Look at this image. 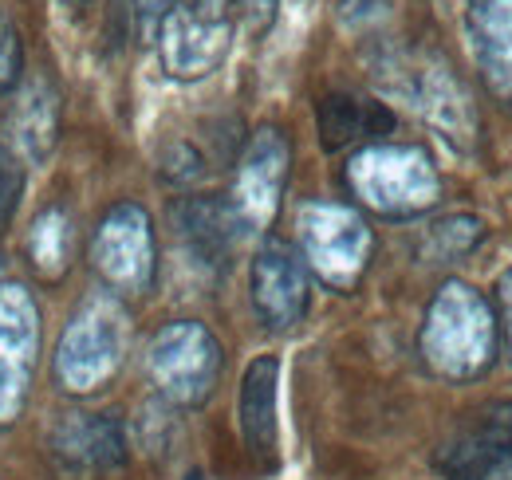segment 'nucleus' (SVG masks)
Listing matches in <instances>:
<instances>
[{
  "label": "nucleus",
  "instance_id": "nucleus-3",
  "mask_svg": "<svg viewBox=\"0 0 512 480\" xmlns=\"http://www.w3.org/2000/svg\"><path fill=\"white\" fill-rule=\"evenodd\" d=\"M351 193L379 217H418L438 205L442 178L422 146L375 142L347 162Z\"/></svg>",
  "mask_w": 512,
  "mask_h": 480
},
{
  "label": "nucleus",
  "instance_id": "nucleus-2",
  "mask_svg": "<svg viewBox=\"0 0 512 480\" xmlns=\"http://www.w3.org/2000/svg\"><path fill=\"white\" fill-rule=\"evenodd\" d=\"M130 347V315L119 296L107 288L87 296L71 311L64 335L56 343V382L67 394H95L103 390L119 366L127 362Z\"/></svg>",
  "mask_w": 512,
  "mask_h": 480
},
{
  "label": "nucleus",
  "instance_id": "nucleus-12",
  "mask_svg": "<svg viewBox=\"0 0 512 480\" xmlns=\"http://www.w3.org/2000/svg\"><path fill=\"white\" fill-rule=\"evenodd\" d=\"M158 44L166 75L178 83H197L225 63L233 48V20L170 4V12L158 24Z\"/></svg>",
  "mask_w": 512,
  "mask_h": 480
},
{
  "label": "nucleus",
  "instance_id": "nucleus-26",
  "mask_svg": "<svg viewBox=\"0 0 512 480\" xmlns=\"http://www.w3.org/2000/svg\"><path fill=\"white\" fill-rule=\"evenodd\" d=\"M186 480H205V477H201V473H190V477H186Z\"/></svg>",
  "mask_w": 512,
  "mask_h": 480
},
{
  "label": "nucleus",
  "instance_id": "nucleus-14",
  "mask_svg": "<svg viewBox=\"0 0 512 480\" xmlns=\"http://www.w3.org/2000/svg\"><path fill=\"white\" fill-rule=\"evenodd\" d=\"M276 402H280V359L276 355H260V359L245 366L241 394H237L241 441H245L249 457L260 461V465H276V449H280Z\"/></svg>",
  "mask_w": 512,
  "mask_h": 480
},
{
  "label": "nucleus",
  "instance_id": "nucleus-9",
  "mask_svg": "<svg viewBox=\"0 0 512 480\" xmlns=\"http://www.w3.org/2000/svg\"><path fill=\"white\" fill-rule=\"evenodd\" d=\"M434 469L446 480H493L512 469V398L477 406L453 425Z\"/></svg>",
  "mask_w": 512,
  "mask_h": 480
},
{
  "label": "nucleus",
  "instance_id": "nucleus-5",
  "mask_svg": "<svg viewBox=\"0 0 512 480\" xmlns=\"http://www.w3.org/2000/svg\"><path fill=\"white\" fill-rule=\"evenodd\" d=\"M221 366L225 355L217 335L197 319H174L158 327L146 347V374L154 390L178 410H197L217 390Z\"/></svg>",
  "mask_w": 512,
  "mask_h": 480
},
{
  "label": "nucleus",
  "instance_id": "nucleus-6",
  "mask_svg": "<svg viewBox=\"0 0 512 480\" xmlns=\"http://www.w3.org/2000/svg\"><path fill=\"white\" fill-rule=\"evenodd\" d=\"M91 268L111 296H146L158 272L154 221L142 205L119 201L91 233Z\"/></svg>",
  "mask_w": 512,
  "mask_h": 480
},
{
  "label": "nucleus",
  "instance_id": "nucleus-18",
  "mask_svg": "<svg viewBox=\"0 0 512 480\" xmlns=\"http://www.w3.org/2000/svg\"><path fill=\"white\" fill-rule=\"evenodd\" d=\"M174 221H178V237L186 244V252L197 264H209V268L225 264L237 237H245L237 217H233V209H229V201H213V197L182 201L174 209Z\"/></svg>",
  "mask_w": 512,
  "mask_h": 480
},
{
  "label": "nucleus",
  "instance_id": "nucleus-22",
  "mask_svg": "<svg viewBox=\"0 0 512 480\" xmlns=\"http://www.w3.org/2000/svg\"><path fill=\"white\" fill-rule=\"evenodd\" d=\"M20 63H24V52H20V36L8 20H0V99H8L16 91V79H20Z\"/></svg>",
  "mask_w": 512,
  "mask_h": 480
},
{
  "label": "nucleus",
  "instance_id": "nucleus-13",
  "mask_svg": "<svg viewBox=\"0 0 512 480\" xmlns=\"http://www.w3.org/2000/svg\"><path fill=\"white\" fill-rule=\"evenodd\" d=\"M52 457L71 477L115 473L127 465V429L119 414H64L52 429Z\"/></svg>",
  "mask_w": 512,
  "mask_h": 480
},
{
  "label": "nucleus",
  "instance_id": "nucleus-16",
  "mask_svg": "<svg viewBox=\"0 0 512 480\" xmlns=\"http://www.w3.org/2000/svg\"><path fill=\"white\" fill-rule=\"evenodd\" d=\"M8 134L12 150L24 162H48L60 142V91L48 75H32L12 91L8 107Z\"/></svg>",
  "mask_w": 512,
  "mask_h": 480
},
{
  "label": "nucleus",
  "instance_id": "nucleus-24",
  "mask_svg": "<svg viewBox=\"0 0 512 480\" xmlns=\"http://www.w3.org/2000/svg\"><path fill=\"white\" fill-rule=\"evenodd\" d=\"M497 307H501L497 331H501V339H505V351H509V362H512V268L497 280Z\"/></svg>",
  "mask_w": 512,
  "mask_h": 480
},
{
  "label": "nucleus",
  "instance_id": "nucleus-19",
  "mask_svg": "<svg viewBox=\"0 0 512 480\" xmlns=\"http://www.w3.org/2000/svg\"><path fill=\"white\" fill-rule=\"evenodd\" d=\"M71 244H75V221L67 213V205H48L36 213L32 229H28V264L36 268V276L44 284H60L71 268Z\"/></svg>",
  "mask_w": 512,
  "mask_h": 480
},
{
  "label": "nucleus",
  "instance_id": "nucleus-4",
  "mask_svg": "<svg viewBox=\"0 0 512 480\" xmlns=\"http://www.w3.org/2000/svg\"><path fill=\"white\" fill-rule=\"evenodd\" d=\"M296 244L308 272H316L331 292H351L371 264L375 233L363 213L343 201H304L296 213Z\"/></svg>",
  "mask_w": 512,
  "mask_h": 480
},
{
  "label": "nucleus",
  "instance_id": "nucleus-1",
  "mask_svg": "<svg viewBox=\"0 0 512 480\" xmlns=\"http://www.w3.org/2000/svg\"><path fill=\"white\" fill-rule=\"evenodd\" d=\"M497 315L465 280H446L426 307L418 351L446 382H473L497 359Z\"/></svg>",
  "mask_w": 512,
  "mask_h": 480
},
{
  "label": "nucleus",
  "instance_id": "nucleus-20",
  "mask_svg": "<svg viewBox=\"0 0 512 480\" xmlns=\"http://www.w3.org/2000/svg\"><path fill=\"white\" fill-rule=\"evenodd\" d=\"M481 240H485V225H481L477 217L457 213V217L438 221V225L426 233V240H422V256L434 260V264H457V260H465Z\"/></svg>",
  "mask_w": 512,
  "mask_h": 480
},
{
  "label": "nucleus",
  "instance_id": "nucleus-7",
  "mask_svg": "<svg viewBox=\"0 0 512 480\" xmlns=\"http://www.w3.org/2000/svg\"><path fill=\"white\" fill-rule=\"evenodd\" d=\"M386 83L430 122L453 150H469L477 138V111L465 95V87L457 83V75L449 71V63L426 52H410L402 60L390 63Z\"/></svg>",
  "mask_w": 512,
  "mask_h": 480
},
{
  "label": "nucleus",
  "instance_id": "nucleus-17",
  "mask_svg": "<svg viewBox=\"0 0 512 480\" xmlns=\"http://www.w3.org/2000/svg\"><path fill=\"white\" fill-rule=\"evenodd\" d=\"M316 122H320V146L327 154L335 150H347L355 142H383L386 134L394 130V115L386 111L383 103L375 99H359L351 91H331L320 99V111H316Z\"/></svg>",
  "mask_w": 512,
  "mask_h": 480
},
{
  "label": "nucleus",
  "instance_id": "nucleus-23",
  "mask_svg": "<svg viewBox=\"0 0 512 480\" xmlns=\"http://www.w3.org/2000/svg\"><path fill=\"white\" fill-rule=\"evenodd\" d=\"M229 4H233L237 20L245 24L249 36H264L276 20V8H280V0H229Z\"/></svg>",
  "mask_w": 512,
  "mask_h": 480
},
{
  "label": "nucleus",
  "instance_id": "nucleus-21",
  "mask_svg": "<svg viewBox=\"0 0 512 480\" xmlns=\"http://www.w3.org/2000/svg\"><path fill=\"white\" fill-rule=\"evenodd\" d=\"M24 185H28V162L8 142H0V233L16 221L20 201H24Z\"/></svg>",
  "mask_w": 512,
  "mask_h": 480
},
{
  "label": "nucleus",
  "instance_id": "nucleus-15",
  "mask_svg": "<svg viewBox=\"0 0 512 480\" xmlns=\"http://www.w3.org/2000/svg\"><path fill=\"white\" fill-rule=\"evenodd\" d=\"M465 36L485 87L512 107V0H469Z\"/></svg>",
  "mask_w": 512,
  "mask_h": 480
},
{
  "label": "nucleus",
  "instance_id": "nucleus-25",
  "mask_svg": "<svg viewBox=\"0 0 512 480\" xmlns=\"http://www.w3.org/2000/svg\"><path fill=\"white\" fill-rule=\"evenodd\" d=\"M170 4H174V0H134V8H138V16H142L146 28L162 24V16L170 12Z\"/></svg>",
  "mask_w": 512,
  "mask_h": 480
},
{
  "label": "nucleus",
  "instance_id": "nucleus-11",
  "mask_svg": "<svg viewBox=\"0 0 512 480\" xmlns=\"http://www.w3.org/2000/svg\"><path fill=\"white\" fill-rule=\"evenodd\" d=\"M288 138L276 126L256 130L237 162V178L229 193V209L241 225V233H264L272 229L280 201H284V185H288Z\"/></svg>",
  "mask_w": 512,
  "mask_h": 480
},
{
  "label": "nucleus",
  "instance_id": "nucleus-8",
  "mask_svg": "<svg viewBox=\"0 0 512 480\" xmlns=\"http://www.w3.org/2000/svg\"><path fill=\"white\" fill-rule=\"evenodd\" d=\"M40 362V307L28 284L0 280V429L24 414Z\"/></svg>",
  "mask_w": 512,
  "mask_h": 480
},
{
  "label": "nucleus",
  "instance_id": "nucleus-10",
  "mask_svg": "<svg viewBox=\"0 0 512 480\" xmlns=\"http://www.w3.org/2000/svg\"><path fill=\"white\" fill-rule=\"evenodd\" d=\"M249 300L268 331H292L304 323L312 307V272L300 248L280 237H268L256 248L249 268Z\"/></svg>",
  "mask_w": 512,
  "mask_h": 480
}]
</instances>
